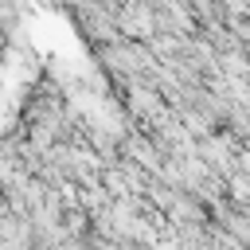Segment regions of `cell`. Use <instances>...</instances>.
<instances>
[{
	"instance_id": "6da1fadb",
	"label": "cell",
	"mask_w": 250,
	"mask_h": 250,
	"mask_svg": "<svg viewBox=\"0 0 250 250\" xmlns=\"http://www.w3.org/2000/svg\"><path fill=\"white\" fill-rule=\"evenodd\" d=\"M125 148L137 156V164L141 168H148V172H164V164H160V152L148 145V141H141V137H133V141H125Z\"/></svg>"
}]
</instances>
